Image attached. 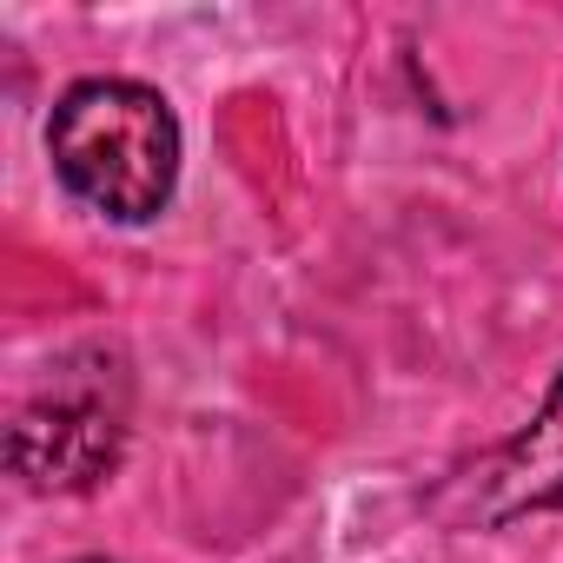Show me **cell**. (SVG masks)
<instances>
[{"instance_id": "4", "label": "cell", "mask_w": 563, "mask_h": 563, "mask_svg": "<svg viewBox=\"0 0 563 563\" xmlns=\"http://www.w3.org/2000/svg\"><path fill=\"white\" fill-rule=\"evenodd\" d=\"M93 563H100V556H93Z\"/></svg>"}, {"instance_id": "3", "label": "cell", "mask_w": 563, "mask_h": 563, "mask_svg": "<svg viewBox=\"0 0 563 563\" xmlns=\"http://www.w3.org/2000/svg\"><path fill=\"white\" fill-rule=\"evenodd\" d=\"M543 510L563 517V372L543 391L537 418L497 457H484V471L471 477V523H484V530L543 517Z\"/></svg>"}, {"instance_id": "1", "label": "cell", "mask_w": 563, "mask_h": 563, "mask_svg": "<svg viewBox=\"0 0 563 563\" xmlns=\"http://www.w3.org/2000/svg\"><path fill=\"white\" fill-rule=\"evenodd\" d=\"M47 159L54 179L113 225H146L179 192V113L146 80H74L47 113Z\"/></svg>"}, {"instance_id": "2", "label": "cell", "mask_w": 563, "mask_h": 563, "mask_svg": "<svg viewBox=\"0 0 563 563\" xmlns=\"http://www.w3.org/2000/svg\"><path fill=\"white\" fill-rule=\"evenodd\" d=\"M126 451V378L120 372H54L41 398H27L8 424V471L27 490L80 497L120 471Z\"/></svg>"}]
</instances>
